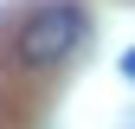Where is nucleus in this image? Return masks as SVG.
<instances>
[{
  "label": "nucleus",
  "mask_w": 135,
  "mask_h": 129,
  "mask_svg": "<svg viewBox=\"0 0 135 129\" xmlns=\"http://www.w3.org/2000/svg\"><path fill=\"white\" fill-rule=\"evenodd\" d=\"M77 45H84V13L71 0H45L39 13H26L20 39H13V58H20V71H52Z\"/></svg>",
  "instance_id": "1"
},
{
  "label": "nucleus",
  "mask_w": 135,
  "mask_h": 129,
  "mask_svg": "<svg viewBox=\"0 0 135 129\" xmlns=\"http://www.w3.org/2000/svg\"><path fill=\"white\" fill-rule=\"evenodd\" d=\"M122 71H129V77H135V52H129V58H122Z\"/></svg>",
  "instance_id": "2"
}]
</instances>
